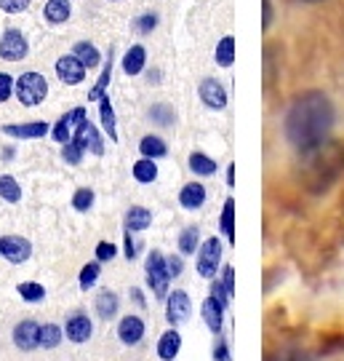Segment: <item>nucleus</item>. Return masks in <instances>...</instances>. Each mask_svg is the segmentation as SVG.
Here are the masks:
<instances>
[{
  "label": "nucleus",
  "instance_id": "obj_6",
  "mask_svg": "<svg viewBox=\"0 0 344 361\" xmlns=\"http://www.w3.org/2000/svg\"><path fill=\"white\" fill-rule=\"evenodd\" d=\"M27 51H30V43H27L25 32H19V30H6L3 32V38H0V56L6 59V62H19V59H25Z\"/></svg>",
  "mask_w": 344,
  "mask_h": 361
},
{
  "label": "nucleus",
  "instance_id": "obj_43",
  "mask_svg": "<svg viewBox=\"0 0 344 361\" xmlns=\"http://www.w3.org/2000/svg\"><path fill=\"white\" fill-rule=\"evenodd\" d=\"M222 284H224L229 297H235V268H232V265H224V271H222Z\"/></svg>",
  "mask_w": 344,
  "mask_h": 361
},
{
  "label": "nucleus",
  "instance_id": "obj_28",
  "mask_svg": "<svg viewBox=\"0 0 344 361\" xmlns=\"http://www.w3.org/2000/svg\"><path fill=\"white\" fill-rule=\"evenodd\" d=\"M219 228L227 235L229 244H235V201L227 198L224 201V209H222V217H219Z\"/></svg>",
  "mask_w": 344,
  "mask_h": 361
},
{
  "label": "nucleus",
  "instance_id": "obj_16",
  "mask_svg": "<svg viewBox=\"0 0 344 361\" xmlns=\"http://www.w3.org/2000/svg\"><path fill=\"white\" fill-rule=\"evenodd\" d=\"M83 118H89L86 107H75V110H70L67 116H62L59 121H56V126L51 129V137L56 140V142H62V145L70 142V134H72V129H75Z\"/></svg>",
  "mask_w": 344,
  "mask_h": 361
},
{
  "label": "nucleus",
  "instance_id": "obj_14",
  "mask_svg": "<svg viewBox=\"0 0 344 361\" xmlns=\"http://www.w3.org/2000/svg\"><path fill=\"white\" fill-rule=\"evenodd\" d=\"M224 302L222 300H217V297H205L203 305H200V313H203V322L205 326L214 332V335H222V326H224Z\"/></svg>",
  "mask_w": 344,
  "mask_h": 361
},
{
  "label": "nucleus",
  "instance_id": "obj_22",
  "mask_svg": "<svg viewBox=\"0 0 344 361\" xmlns=\"http://www.w3.org/2000/svg\"><path fill=\"white\" fill-rule=\"evenodd\" d=\"M70 0H49L46 8H43V16L49 25H64L70 19Z\"/></svg>",
  "mask_w": 344,
  "mask_h": 361
},
{
  "label": "nucleus",
  "instance_id": "obj_39",
  "mask_svg": "<svg viewBox=\"0 0 344 361\" xmlns=\"http://www.w3.org/2000/svg\"><path fill=\"white\" fill-rule=\"evenodd\" d=\"M150 118H153L155 123H160V126H171L177 116H174V110L168 104H155L153 110H150Z\"/></svg>",
  "mask_w": 344,
  "mask_h": 361
},
{
  "label": "nucleus",
  "instance_id": "obj_42",
  "mask_svg": "<svg viewBox=\"0 0 344 361\" xmlns=\"http://www.w3.org/2000/svg\"><path fill=\"white\" fill-rule=\"evenodd\" d=\"M115 255H117L115 244H110V241H99V244H96V259H99V262H110Z\"/></svg>",
  "mask_w": 344,
  "mask_h": 361
},
{
  "label": "nucleus",
  "instance_id": "obj_8",
  "mask_svg": "<svg viewBox=\"0 0 344 361\" xmlns=\"http://www.w3.org/2000/svg\"><path fill=\"white\" fill-rule=\"evenodd\" d=\"M72 140H75L83 150H89V153L94 155H104V140L102 134H99V129L91 123L89 118H83L80 123L75 126V134H72Z\"/></svg>",
  "mask_w": 344,
  "mask_h": 361
},
{
  "label": "nucleus",
  "instance_id": "obj_5",
  "mask_svg": "<svg viewBox=\"0 0 344 361\" xmlns=\"http://www.w3.org/2000/svg\"><path fill=\"white\" fill-rule=\"evenodd\" d=\"M219 262H222V241H219L217 235L205 238L200 249H198V273L203 279H217Z\"/></svg>",
  "mask_w": 344,
  "mask_h": 361
},
{
  "label": "nucleus",
  "instance_id": "obj_27",
  "mask_svg": "<svg viewBox=\"0 0 344 361\" xmlns=\"http://www.w3.org/2000/svg\"><path fill=\"white\" fill-rule=\"evenodd\" d=\"M99 118H102V126L104 131L110 134V142H117V129H115V110L110 97H102L99 99Z\"/></svg>",
  "mask_w": 344,
  "mask_h": 361
},
{
  "label": "nucleus",
  "instance_id": "obj_46",
  "mask_svg": "<svg viewBox=\"0 0 344 361\" xmlns=\"http://www.w3.org/2000/svg\"><path fill=\"white\" fill-rule=\"evenodd\" d=\"M155 25H158V16L155 13H144V16H139V22H136V30L139 32H150V30H155Z\"/></svg>",
  "mask_w": 344,
  "mask_h": 361
},
{
  "label": "nucleus",
  "instance_id": "obj_2",
  "mask_svg": "<svg viewBox=\"0 0 344 361\" xmlns=\"http://www.w3.org/2000/svg\"><path fill=\"white\" fill-rule=\"evenodd\" d=\"M305 182L310 190H326L344 169V147L333 140L315 145L312 150H305Z\"/></svg>",
  "mask_w": 344,
  "mask_h": 361
},
{
  "label": "nucleus",
  "instance_id": "obj_13",
  "mask_svg": "<svg viewBox=\"0 0 344 361\" xmlns=\"http://www.w3.org/2000/svg\"><path fill=\"white\" fill-rule=\"evenodd\" d=\"M91 332H94V324L86 313H72L70 319H67V326H64V335L70 343H89L91 340Z\"/></svg>",
  "mask_w": 344,
  "mask_h": 361
},
{
  "label": "nucleus",
  "instance_id": "obj_11",
  "mask_svg": "<svg viewBox=\"0 0 344 361\" xmlns=\"http://www.w3.org/2000/svg\"><path fill=\"white\" fill-rule=\"evenodd\" d=\"M56 75L67 86H77L86 78V65L77 59L75 54H64V56H59V62H56Z\"/></svg>",
  "mask_w": 344,
  "mask_h": 361
},
{
  "label": "nucleus",
  "instance_id": "obj_49",
  "mask_svg": "<svg viewBox=\"0 0 344 361\" xmlns=\"http://www.w3.org/2000/svg\"><path fill=\"white\" fill-rule=\"evenodd\" d=\"M262 6H265V22H262V27L267 30L272 25V6H269V0H262Z\"/></svg>",
  "mask_w": 344,
  "mask_h": 361
},
{
  "label": "nucleus",
  "instance_id": "obj_44",
  "mask_svg": "<svg viewBox=\"0 0 344 361\" xmlns=\"http://www.w3.org/2000/svg\"><path fill=\"white\" fill-rule=\"evenodd\" d=\"M30 6V0H0V8L6 13H19Z\"/></svg>",
  "mask_w": 344,
  "mask_h": 361
},
{
  "label": "nucleus",
  "instance_id": "obj_45",
  "mask_svg": "<svg viewBox=\"0 0 344 361\" xmlns=\"http://www.w3.org/2000/svg\"><path fill=\"white\" fill-rule=\"evenodd\" d=\"M214 361H229V345L224 337L217 335V345H214Z\"/></svg>",
  "mask_w": 344,
  "mask_h": 361
},
{
  "label": "nucleus",
  "instance_id": "obj_34",
  "mask_svg": "<svg viewBox=\"0 0 344 361\" xmlns=\"http://www.w3.org/2000/svg\"><path fill=\"white\" fill-rule=\"evenodd\" d=\"M99 273H102V262L96 259V262H89V265H83V271H80V279H77V284L83 292H89L91 286L99 281Z\"/></svg>",
  "mask_w": 344,
  "mask_h": 361
},
{
  "label": "nucleus",
  "instance_id": "obj_4",
  "mask_svg": "<svg viewBox=\"0 0 344 361\" xmlns=\"http://www.w3.org/2000/svg\"><path fill=\"white\" fill-rule=\"evenodd\" d=\"M13 94H16V99L25 107H35V104H40L49 97V80L40 73H25V75L16 78Z\"/></svg>",
  "mask_w": 344,
  "mask_h": 361
},
{
  "label": "nucleus",
  "instance_id": "obj_25",
  "mask_svg": "<svg viewBox=\"0 0 344 361\" xmlns=\"http://www.w3.org/2000/svg\"><path fill=\"white\" fill-rule=\"evenodd\" d=\"M72 54H75L77 59H80L86 67H96L99 62H102V54H99V49H96L94 43H89V40H80V43H75Z\"/></svg>",
  "mask_w": 344,
  "mask_h": 361
},
{
  "label": "nucleus",
  "instance_id": "obj_52",
  "mask_svg": "<svg viewBox=\"0 0 344 361\" xmlns=\"http://www.w3.org/2000/svg\"><path fill=\"white\" fill-rule=\"evenodd\" d=\"M305 3H323V0H305Z\"/></svg>",
  "mask_w": 344,
  "mask_h": 361
},
{
  "label": "nucleus",
  "instance_id": "obj_20",
  "mask_svg": "<svg viewBox=\"0 0 344 361\" xmlns=\"http://www.w3.org/2000/svg\"><path fill=\"white\" fill-rule=\"evenodd\" d=\"M153 225V212L144 207H131L126 212V231L131 233H139V231H147Z\"/></svg>",
  "mask_w": 344,
  "mask_h": 361
},
{
  "label": "nucleus",
  "instance_id": "obj_47",
  "mask_svg": "<svg viewBox=\"0 0 344 361\" xmlns=\"http://www.w3.org/2000/svg\"><path fill=\"white\" fill-rule=\"evenodd\" d=\"M168 273H171V279H177V276H181V271H184V262H181V257H168Z\"/></svg>",
  "mask_w": 344,
  "mask_h": 361
},
{
  "label": "nucleus",
  "instance_id": "obj_41",
  "mask_svg": "<svg viewBox=\"0 0 344 361\" xmlns=\"http://www.w3.org/2000/svg\"><path fill=\"white\" fill-rule=\"evenodd\" d=\"M13 80L8 73H0V102H8L11 99V94H13Z\"/></svg>",
  "mask_w": 344,
  "mask_h": 361
},
{
  "label": "nucleus",
  "instance_id": "obj_51",
  "mask_svg": "<svg viewBox=\"0 0 344 361\" xmlns=\"http://www.w3.org/2000/svg\"><path fill=\"white\" fill-rule=\"evenodd\" d=\"M227 185H229V188L235 185V166H229V169H227Z\"/></svg>",
  "mask_w": 344,
  "mask_h": 361
},
{
  "label": "nucleus",
  "instance_id": "obj_3",
  "mask_svg": "<svg viewBox=\"0 0 344 361\" xmlns=\"http://www.w3.org/2000/svg\"><path fill=\"white\" fill-rule=\"evenodd\" d=\"M144 273H147V286L153 289V295L158 300L168 297V284H171V273H168V262L163 257V252L153 249L147 259H144Z\"/></svg>",
  "mask_w": 344,
  "mask_h": 361
},
{
  "label": "nucleus",
  "instance_id": "obj_21",
  "mask_svg": "<svg viewBox=\"0 0 344 361\" xmlns=\"http://www.w3.org/2000/svg\"><path fill=\"white\" fill-rule=\"evenodd\" d=\"M147 65V51H144V46H131L123 56V73L126 75H139L141 70Z\"/></svg>",
  "mask_w": 344,
  "mask_h": 361
},
{
  "label": "nucleus",
  "instance_id": "obj_50",
  "mask_svg": "<svg viewBox=\"0 0 344 361\" xmlns=\"http://www.w3.org/2000/svg\"><path fill=\"white\" fill-rule=\"evenodd\" d=\"M131 297H134V300H136V305H141V308H144V297H141V292H139V289H131Z\"/></svg>",
  "mask_w": 344,
  "mask_h": 361
},
{
  "label": "nucleus",
  "instance_id": "obj_48",
  "mask_svg": "<svg viewBox=\"0 0 344 361\" xmlns=\"http://www.w3.org/2000/svg\"><path fill=\"white\" fill-rule=\"evenodd\" d=\"M123 246H126V257L134 259L136 257V244L131 241V231H126V238H123Z\"/></svg>",
  "mask_w": 344,
  "mask_h": 361
},
{
  "label": "nucleus",
  "instance_id": "obj_24",
  "mask_svg": "<svg viewBox=\"0 0 344 361\" xmlns=\"http://www.w3.org/2000/svg\"><path fill=\"white\" fill-rule=\"evenodd\" d=\"M139 153L141 158H163V155L168 153V147L166 142L160 140V137H155V134H147V137H141V142H139Z\"/></svg>",
  "mask_w": 344,
  "mask_h": 361
},
{
  "label": "nucleus",
  "instance_id": "obj_36",
  "mask_svg": "<svg viewBox=\"0 0 344 361\" xmlns=\"http://www.w3.org/2000/svg\"><path fill=\"white\" fill-rule=\"evenodd\" d=\"M16 292L22 295L25 302H40V300L46 297V286L38 284V281H25V284L16 286Z\"/></svg>",
  "mask_w": 344,
  "mask_h": 361
},
{
  "label": "nucleus",
  "instance_id": "obj_26",
  "mask_svg": "<svg viewBox=\"0 0 344 361\" xmlns=\"http://www.w3.org/2000/svg\"><path fill=\"white\" fill-rule=\"evenodd\" d=\"M131 171H134V180L141 182V185H150V182L158 180V166H155L153 158H139Z\"/></svg>",
  "mask_w": 344,
  "mask_h": 361
},
{
  "label": "nucleus",
  "instance_id": "obj_1",
  "mask_svg": "<svg viewBox=\"0 0 344 361\" xmlns=\"http://www.w3.org/2000/svg\"><path fill=\"white\" fill-rule=\"evenodd\" d=\"M333 104L323 91H305L296 97L286 113V140L299 150H312L315 145L329 140L333 129Z\"/></svg>",
  "mask_w": 344,
  "mask_h": 361
},
{
  "label": "nucleus",
  "instance_id": "obj_35",
  "mask_svg": "<svg viewBox=\"0 0 344 361\" xmlns=\"http://www.w3.org/2000/svg\"><path fill=\"white\" fill-rule=\"evenodd\" d=\"M62 337H64L62 326H56V324H46V326L40 329V348H56V345L62 343Z\"/></svg>",
  "mask_w": 344,
  "mask_h": 361
},
{
  "label": "nucleus",
  "instance_id": "obj_7",
  "mask_svg": "<svg viewBox=\"0 0 344 361\" xmlns=\"http://www.w3.org/2000/svg\"><path fill=\"white\" fill-rule=\"evenodd\" d=\"M0 257H6L13 265H22L32 257V244L22 235H3L0 238Z\"/></svg>",
  "mask_w": 344,
  "mask_h": 361
},
{
  "label": "nucleus",
  "instance_id": "obj_31",
  "mask_svg": "<svg viewBox=\"0 0 344 361\" xmlns=\"http://www.w3.org/2000/svg\"><path fill=\"white\" fill-rule=\"evenodd\" d=\"M0 198L8 204H19L22 201V188L13 180L11 174H0Z\"/></svg>",
  "mask_w": 344,
  "mask_h": 361
},
{
  "label": "nucleus",
  "instance_id": "obj_15",
  "mask_svg": "<svg viewBox=\"0 0 344 361\" xmlns=\"http://www.w3.org/2000/svg\"><path fill=\"white\" fill-rule=\"evenodd\" d=\"M49 123L46 121H30V123H8L3 126V134H8L13 140H40L49 134Z\"/></svg>",
  "mask_w": 344,
  "mask_h": 361
},
{
  "label": "nucleus",
  "instance_id": "obj_37",
  "mask_svg": "<svg viewBox=\"0 0 344 361\" xmlns=\"http://www.w3.org/2000/svg\"><path fill=\"white\" fill-rule=\"evenodd\" d=\"M94 190H89V188H80V190H75V195H72V209L75 212H89L91 207H94Z\"/></svg>",
  "mask_w": 344,
  "mask_h": 361
},
{
  "label": "nucleus",
  "instance_id": "obj_38",
  "mask_svg": "<svg viewBox=\"0 0 344 361\" xmlns=\"http://www.w3.org/2000/svg\"><path fill=\"white\" fill-rule=\"evenodd\" d=\"M83 147L75 142V140H70V142H64V147H62V158L67 161V164H72V166H77L80 161H83Z\"/></svg>",
  "mask_w": 344,
  "mask_h": 361
},
{
  "label": "nucleus",
  "instance_id": "obj_30",
  "mask_svg": "<svg viewBox=\"0 0 344 361\" xmlns=\"http://www.w3.org/2000/svg\"><path fill=\"white\" fill-rule=\"evenodd\" d=\"M110 78H113V54H110V59H107V65H104L102 75L96 80V86L89 91V102H99L102 97H107V86H110Z\"/></svg>",
  "mask_w": 344,
  "mask_h": 361
},
{
  "label": "nucleus",
  "instance_id": "obj_9",
  "mask_svg": "<svg viewBox=\"0 0 344 361\" xmlns=\"http://www.w3.org/2000/svg\"><path fill=\"white\" fill-rule=\"evenodd\" d=\"M190 310H192V302L187 292H181V289H174V292H168L166 297V319L171 326H179V324H184L190 319Z\"/></svg>",
  "mask_w": 344,
  "mask_h": 361
},
{
  "label": "nucleus",
  "instance_id": "obj_18",
  "mask_svg": "<svg viewBox=\"0 0 344 361\" xmlns=\"http://www.w3.org/2000/svg\"><path fill=\"white\" fill-rule=\"evenodd\" d=\"M179 350H181V335L177 332V326H171L158 340V356L163 361H174L179 356Z\"/></svg>",
  "mask_w": 344,
  "mask_h": 361
},
{
  "label": "nucleus",
  "instance_id": "obj_19",
  "mask_svg": "<svg viewBox=\"0 0 344 361\" xmlns=\"http://www.w3.org/2000/svg\"><path fill=\"white\" fill-rule=\"evenodd\" d=\"M179 204H181L184 209H190V212L200 209L205 204V188L200 185V182H190V185H184V188L179 190Z\"/></svg>",
  "mask_w": 344,
  "mask_h": 361
},
{
  "label": "nucleus",
  "instance_id": "obj_17",
  "mask_svg": "<svg viewBox=\"0 0 344 361\" xmlns=\"http://www.w3.org/2000/svg\"><path fill=\"white\" fill-rule=\"evenodd\" d=\"M117 337L123 345H139L144 337V322L139 316H123L117 324Z\"/></svg>",
  "mask_w": 344,
  "mask_h": 361
},
{
  "label": "nucleus",
  "instance_id": "obj_10",
  "mask_svg": "<svg viewBox=\"0 0 344 361\" xmlns=\"http://www.w3.org/2000/svg\"><path fill=\"white\" fill-rule=\"evenodd\" d=\"M40 326L38 322H32V319H25V322H19L13 326V345L19 350H35L40 348Z\"/></svg>",
  "mask_w": 344,
  "mask_h": 361
},
{
  "label": "nucleus",
  "instance_id": "obj_23",
  "mask_svg": "<svg viewBox=\"0 0 344 361\" xmlns=\"http://www.w3.org/2000/svg\"><path fill=\"white\" fill-rule=\"evenodd\" d=\"M117 308H120V300H117L115 292H110V289L99 292V297H96V313L102 316L104 322L115 319V316H117Z\"/></svg>",
  "mask_w": 344,
  "mask_h": 361
},
{
  "label": "nucleus",
  "instance_id": "obj_32",
  "mask_svg": "<svg viewBox=\"0 0 344 361\" xmlns=\"http://www.w3.org/2000/svg\"><path fill=\"white\" fill-rule=\"evenodd\" d=\"M190 169L198 174V177H211L217 174V161L208 158L205 153H192L190 155Z\"/></svg>",
  "mask_w": 344,
  "mask_h": 361
},
{
  "label": "nucleus",
  "instance_id": "obj_33",
  "mask_svg": "<svg viewBox=\"0 0 344 361\" xmlns=\"http://www.w3.org/2000/svg\"><path fill=\"white\" fill-rule=\"evenodd\" d=\"M214 59H217L219 67H229L235 62V38H232V35H224V38L219 40Z\"/></svg>",
  "mask_w": 344,
  "mask_h": 361
},
{
  "label": "nucleus",
  "instance_id": "obj_12",
  "mask_svg": "<svg viewBox=\"0 0 344 361\" xmlns=\"http://www.w3.org/2000/svg\"><path fill=\"white\" fill-rule=\"evenodd\" d=\"M198 94H200V99H203L208 110H224L227 107V91H224V86L219 83L217 78H205Z\"/></svg>",
  "mask_w": 344,
  "mask_h": 361
},
{
  "label": "nucleus",
  "instance_id": "obj_40",
  "mask_svg": "<svg viewBox=\"0 0 344 361\" xmlns=\"http://www.w3.org/2000/svg\"><path fill=\"white\" fill-rule=\"evenodd\" d=\"M267 361H315V359L310 353H305V350H281V353L269 356Z\"/></svg>",
  "mask_w": 344,
  "mask_h": 361
},
{
  "label": "nucleus",
  "instance_id": "obj_29",
  "mask_svg": "<svg viewBox=\"0 0 344 361\" xmlns=\"http://www.w3.org/2000/svg\"><path fill=\"white\" fill-rule=\"evenodd\" d=\"M200 249V231L190 225V228H184L181 235H179V252L181 255H195Z\"/></svg>",
  "mask_w": 344,
  "mask_h": 361
}]
</instances>
